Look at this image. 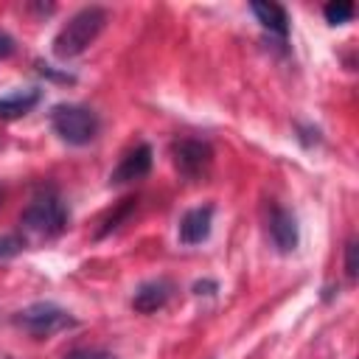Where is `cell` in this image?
Segmentation results:
<instances>
[{"label": "cell", "mask_w": 359, "mask_h": 359, "mask_svg": "<svg viewBox=\"0 0 359 359\" xmlns=\"http://www.w3.org/2000/svg\"><path fill=\"white\" fill-rule=\"evenodd\" d=\"M107 20H109V14H107L104 6H84V8H79L59 28V34L53 36V53L59 59L81 56L98 39V34L107 28Z\"/></svg>", "instance_id": "6da1fadb"}, {"label": "cell", "mask_w": 359, "mask_h": 359, "mask_svg": "<svg viewBox=\"0 0 359 359\" xmlns=\"http://www.w3.org/2000/svg\"><path fill=\"white\" fill-rule=\"evenodd\" d=\"M67 219H70V213H67L56 188H39L31 196L28 208L20 213V224L36 236H45V238L59 236L67 227Z\"/></svg>", "instance_id": "7a4b0ae2"}, {"label": "cell", "mask_w": 359, "mask_h": 359, "mask_svg": "<svg viewBox=\"0 0 359 359\" xmlns=\"http://www.w3.org/2000/svg\"><path fill=\"white\" fill-rule=\"evenodd\" d=\"M50 129L67 146H87L101 132V118L84 104H56L50 109Z\"/></svg>", "instance_id": "3957f363"}, {"label": "cell", "mask_w": 359, "mask_h": 359, "mask_svg": "<svg viewBox=\"0 0 359 359\" xmlns=\"http://www.w3.org/2000/svg\"><path fill=\"white\" fill-rule=\"evenodd\" d=\"M11 323L36 339H45V337H53L59 331L73 328L76 317H70V311H65L62 306H56L50 300H36V303L25 306L22 311H17L11 317Z\"/></svg>", "instance_id": "277c9868"}, {"label": "cell", "mask_w": 359, "mask_h": 359, "mask_svg": "<svg viewBox=\"0 0 359 359\" xmlns=\"http://www.w3.org/2000/svg\"><path fill=\"white\" fill-rule=\"evenodd\" d=\"M171 163L185 182H199L213 165V146L199 137H180L171 143Z\"/></svg>", "instance_id": "5b68a950"}, {"label": "cell", "mask_w": 359, "mask_h": 359, "mask_svg": "<svg viewBox=\"0 0 359 359\" xmlns=\"http://www.w3.org/2000/svg\"><path fill=\"white\" fill-rule=\"evenodd\" d=\"M266 230L272 238V247L280 255H289L297 250L300 244V227H297V216L283 208V205H269V216H266Z\"/></svg>", "instance_id": "8992f818"}, {"label": "cell", "mask_w": 359, "mask_h": 359, "mask_svg": "<svg viewBox=\"0 0 359 359\" xmlns=\"http://www.w3.org/2000/svg\"><path fill=\"white\" fill-rule=\"evenodd\" d=\"M154 163V151L149 143H137L135 149H129L121 163L115 165V171L109 174V185H126V182H137L151 171Z\"/></svg>", "instance_id": "52a82bcc"}, {"label": "cell", "mask_w": 359, "mask_h": 359, "mask_svg": "<svg viewBox=\"0 0 359 359\" xmlns=\"http://www.w3.org/2000/svg\"><path fill=\"white\" fill-rule=\"evenodd\" d=\"M174 297V280L168 278H151L143 280L135 294H132V309L137 314H154L160 309H165V303Z\"/></svg>", "instance_id": "ba28073f"}, {"label": "cell", "mask_w": 359, "mask_h": 359, "mask_svg": "<svg viewBox=\"0 0 359 359\" xmlns=\"http://www.w3.org/2000/svg\"><path fill=\"white\" fill-rule=\"evenodd\" d=\"M210 227H213V205L191 208V210H185L182 219H180V241H182L185 247L202 244V241L210 236Z\"/></svg>", "instance_id": "9c48e42d"}, {"label": "cell", "mask_w": 359, "mask_h": 359, "mask_svg": "<svg viewBox=\"0 0 359 359\" xmlns=\"http://www.w3.org/2000/svg\"><path fill=\"white\" fill-rule=\"evenodd\" d=\"M39 101H42V93H39L36 87H31V90H17V93H11V95H3V98H0V118H3V121L22 118V115H28Z\"/></svg>", "instance_id": "30bf717a"}, {"label": "cell", "mask_w": 359, "mask_h": 359, "mask_svg": "<svg viewBox=\"0 0 359 359\" xmlns=\"http://www.w3.org/2000/svg\"><path fill=\"white\" fill-rule=\"evenodd\" d=\"M250 8H252V14L258 17V22H261L266 31H272V34L280 36V39H286V34H289V17H286V8H283V6L255 0V3H250Z\"/></svg>", "instance_id": "8fae6325"}, {"label": "cell", "mask_w": 359, "mask_h": 359, "mask_svg": "<svg viewBox=\"0 0 359 359\" xmlns=\"http://www.w3.org/2000/svg\"><path fill=\"white\" fill-rule=\"evenodd\" d=\"M135 208H137V199H135V196L121 199V205H118V208H115V210L101 222V227H98V238H101V236H107V233H112V230H118V227H121V222H123Z\"/></svg>", "instance_id": "7c38bea8"}, {"label": "cell", "mask_w": 359, "mask_h": 359, "mask_svg": "<svg viewBox=\"0 0 359 359\" xmlns=\"http://www.w3.org/2000/svg\"><path fill=\"white\" fill-rule=\"evenodd\" d=\"M323 14H325V22H331V25H342V22H348L351 17H353V3H328L325 8H323Z\"/></svg>", "instance_id": "4fadbf2b"}, {"label": "cell", "mask_w": 359, "mask_h": 359, "mask_svg": "<svg viewBox=\"0 0 359 359\" xmlns=\"http://www.w3.org/2000/svg\"><path fill=\"white\" fill-rule=\"evenodd\" d=\"M356 236H348V241H345V275H348V280H356V272H359V266H356Z\"/></svg>", "instance_id": "5bb4252c"}, {"label": "cell", "mask_w": 359, "mask_h": 359, "mask_svg": "<svg viewBox=\"0 0 359 359\" xmlns=\"http://www.w3.org/2000/svg\"><path fill=\"white\" fill-rule=\"evenodd\" d=\"M62 359H115V353H109L104 348H76V351L65 353Z\"/></svg>", "instance_id": "9a60e30c"}, {"label": "cell", "mask_w": 359, "mask_h": 359, "mask_svg": "<svg viewBox=\"0 0 359 359\" xmlns=\"http://www.w3.org/2000/svg\"><path fill=\"white\" fill-rule=\"evenodd\" d=\"M22 247H25V241H22L20 236H3V238H0V258L17 255Z\"/></svg>", "instance_id": "2e32d148"}, {"label": "cell", "mask_w": 359, "mask_h": 359, "mask_svg": "<svg viewBox=\"0 0 359 359\" xmlns=\"http://www.w3.org/2000/svg\"><path fill=\"white\" fill-rule=\"evenodd\" d=\"M14 48H17L14 36H11V34H6V31H0V59H8V56L14 53Z\"/></svg>", "instance_id": "e0dca14e"}, {"label": "cell", "mask_w": 359, "mask_h": 359, "mask_svg": "<svg viewBox=\"0 0 359 359\" xmlns=\"http://www.w3.org/2000/svg\"><path fill=\"white\" fill-rule=\"evenodd\" d=\"M213 289H216L213 280H199V283H194V292H196V294H213Z\"/></svg>", "instance_id": "ac0fdd59"}, {"label": "cell", "mask_w": 359, "mask_h": 359, "mask_svg": "<svg viewBox=\"0 0 359 359\" xmlns=\"http://www.w3.org/2000/svg\"><path fill=\"white\" fill-rule=\"evenodd\" d=\"M42 73H48V76H56V73H53L48 65H42ZM59 79H65V81H73V76H59Z\"/></svg>", "instance_id": "d6986e66"}, {"label": "cell", "mask_w": 359, "mask_h": 359, "mask_svg": "<svg viewBox=\"0 0 359 359\" xmlns=\"http://www.w3.org/2000/svg\"><path fill=\"white\" fill-rule=\"evenodd\" d=\"M0 202H3V191H0Z\"/></svg>", "instance_id": "ffe728a7"}]
</instances>
